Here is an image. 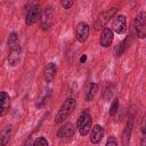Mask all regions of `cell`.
I'll use <instances>...</instances> for the list:
<instances>
[{
  "mask_svg": "<svg viewBox=\"0 0 146 146\" xmlns=\"http://www.w3.org/2000/svg\"><path fill=\"white\" fill-rule=\"evenodd\" d=\"M104 133H105L104 128L102 125H99V124H96L91 129V132H90V141L92 144H98L103 139Z\"/></svg>",
  "mask_w": 146,
  "mask_h": 146,
  "instance_id": "12",
  "label": "cell"
},
{
  "mask_svg": "<svg viewBox=\"0 0 146 146\" xmlns=\"http://www.w3.org/2000/svg\"><path fill=\"white\" fill-rule=\"evenodd\" d=\"M17 44H19V43H18V35H17L16 32H13V33H10L9 36H8V47H9V49H10V48H13V47H15V46H17Z\"/></svg>",
  "mask_w": 146,
  "mask_h": 146,
  "instance_id": "19",
  "label": "cell"
},
{
  "mask_svg": "<svg viewBox=\"0 0 146 146\" xmlns=\"http://www.w3.org/2000/svg\"><path fill=\"white\" fill-rule=\"evenodd\" d=\"M105 146H117V140H116V138H115L114 136H111V137L107 139Z\"/></svg>",
  "mask_w": 146,
  "mask_h": 146,
  "instance_id": "22",
  "label": "cell"
},
{
  "mask_svg": "<svg viewBox=\"0 0 146 146\" xmlns=\"http://www.w3.org/2000/svg\"><path fill=\"white\" fill-rule=\"evenodd\" d=\"M74 132H75V127H74V124L71 123V122H67V123L63 124V125L58 129V131H57V137L60 138V139H63V138H70V137H72V136L74 135Z\"/></svg>",
  "mask_w": 146,
  "mask_h": 146,
  "instance_id": "9",
  "label": "cell"
},
{
  "mask_svg": "<svg viewBox=\"0 0 146 146\" xmlns=\"http://www.w3.org/2000/svg\"><path fill=\"white\" fill-rule=\"evenodd\" d=\"M11 136V125H7L0 132V146H7Z\"/></svg>",
  "mask_w": 146,
  "mask_h": 146,
  "instance_id": "15",
  "label": "cell"
},
{
  "mask_svg": "<svg viewBox=\"0 0 146 146\" xmlns=\"http://www.w3.org/2000/svg\"><path fill=\"white\" fill-rule=\"evenodd\" d=\"M21 52H22V50H21V46L19 44H17V46H15V47L9 49V55H8L9 65L16 66L18 64V62L21 59Z\"/></svg>",
  "mask_w": 146,
  "mask_h": 146,
  "instance_id": "10",
  "label": "cell"
},
{
  "mask_svg": "<svg viewBox=\"0 0 146 146\" xmlns=\"http://www.w3.org/2000/svg\"><path fill=\"white\" fill-rule=\"evenodd\" d=\"M91 123H92V119H91L90 113L88 111L82 112L76 122V125H78V129H79V132L81 136H87L90 132Z\"/></svg>",
  "mask_w": 146,
  "mask_h": 146,
  "instance_id": "2",
  "label": "cell"
},
{
  "mask_svg": "<svg viewBox=\"0 0 146 146\" xmlns=\"http://www.w3.org/2000/svg\"><path fill=\"white\" fill-rule=\"evenodd\" d=\"M86 60H87V55H82L80 57V62L81 63H86Z\"/></svg>",
  "mask_w": 146,
  "mask_h": 146,
  "instance_id": "24",
  "label": "cell"
},
{
  "mask_svg": "<svg viewBox=\"0 0 146 146\" xmlns=\"http://www.w3.org/2000/svg\"><path fill=\"white\" fill-rule=\"evenodd\" d=\"M116 13V8H111L104 13L100 14V16L98 17L97 22H96V30H100V29H104V26L106 25V23L110 21V18Z\"/></svg>",
  "mask_w": 146,
  "mask_h": 146,
  "instance_id": "8",
  "label": "cell"
},
{
  "mask_svg": "<svg viewBox=\"0 0 146 146\" xmlns=\"http://www.w3.org/2000/svg\"><path fill=\"white\" fill-rule=\"evenodd\" d=\"M75 99L74 98H67L63 105L60 106L56 117H55V123H62L64 122V120H66L68 117V115L73 112V110L75 108Z\"/></svg>",
  "mask_w": 146,
  "mask_h": 146,
  "instance_id": "1",
  "label": "cell"
},
{
  "mask_svg": "<svg viewBox=\"0 0 146 146\" xmlns=\"http://www.w3.org/2000/svg\"><path fill=\"white\" fill-rule=\"evenodd\" d=\"M113 39H114V32L111 30V27H104L99 36V44L104 48H107L112 44Z\"/></svg>",
  "mask_w": 146,
  "mask_h": 146,
  "instance_id": "6",
  "label": "cell"
},
{
  "mask_svg": "<svg viewBox=\"0 0 146 146\" xmlns=\"http://www.w3.org/2000/svg\"><path fill=\"white\" fill-rule=\"evenodd\" d=\"M113 32L117 34H123L127 31V18L124 15H115L113 23H112V29Z\"/></svg>",
  "mask_w": 146,
  "mask_h": 146,
  "instance_id": "5",
  "label": "cell"
},
{
  "mask_svg": "<svg viewBox=\"0 0 146 146\" xmlns=\"http://www.w3.org/2000/svg\"><path fill=\"white\" fill-rule=\"evenodd\" d=\"M117 110H119V99L115 98V99L112 102V105H111V107H110V111H108L110 115H114V114L117 112Z\"/></svg>",
  "mask_w": 146,
  "mask_h": 146,
  "instance_id": "20",
  "label": "cell"
},
{
  "mask_svg": "<svg viewBox=\"0 0 146 146\" xmlns=\"http://www.w3.org/2000/svg\"><path fill=\"white\" fill-rule=\"evenodd\" d=\"M146 14L144 10L139 11L135 19V30L136 34L139 39H144L146 36Z\"/></svg>",
  "mask_w": 146,
  "mask_h": 146,
  "instance_id": "3",
  "label": "cell"
},
{
  "mask_svg": "<svg viewBox=\"0 0 146 146\" xmlns=\"http://www.w3.org/2000/svg\"><path fill=\"white\" fill-rule=\"evenodd\" d=\"M75 36H76V40L82 43L84 42L88 36H89V25L86 23V22H80L76 26V32H75Z\"/></svg>",
  "mask_w": 146,
  "mask_h": 146,
  "instance_id": "7",
  "label": "cell"
},
{
  "mask_svg": "<svg viewBox=\"0 0 146 146\" xmlns=\"http://www.w3.org/2000/svg\"><path fill=\"white\" fill-rule=\"evenodd\" d=\"M52 18H54V10L51 7H47L43 11V16L40 19L41 21V27L43 30H48L52 23Z\"/></svg>",
  "mask_w": 146,
  "mask_h": 146,
  "instance_id": "11",
  "label": "cell"
},
{
  "mask_svg": "<svg viewBox=\"0 0 146 146\" xmlns=\"http://www.w3.org/2000/svg\"><path fill=\"white\" fill-rule=\"evenodd\" d=\"M10 106V97L6 91H0V116L7 114Z\"/></svg>",
  "mask_w": 146,
  "mask_h": 146,
  "instance_id": "13",
  "label": "cell"
},
{
  "mask_svg": "<svg viewBox=\"0 0 146 146\" xmlns=\"http://www.w3.org/2000/svg\"><path fill=\"white\" fill-rule=\"evenodd\" d=\"M60 5L64 7V9H70L73 6V1H71V0H63L60 2Z\"/></svg>",
  "mask_w": 146,
  "mask_h": 146,
  "instance_id": "23",
  "label": "cell"
},
{
  "mask_svg": "<svg viewBox=\"0 0 146 146\" xmlns=\"http://www.w3.org/2000/svg\"><path fill=\"white\" fill-rule=\"evenodd\" d=\"M131 130H132V117L129 119V121L127 122L125 129L123 130V135H122V143H123V146H128V145H129V139H130Z\"/></svg>",
  "mask_w": 146,
  "mask_h": 146,
  "instance_id": "16",
  "label": "cell"
},
{
  "mask_svg": "<svg viewBox=\"0 0 146 146\" xmlns=\"http://www.w3.org/2000/svg\"><path fill=\"white\" fill-rule=\"evenodd\" d=\"M41 7L38 6V5H34L32 6L27 13H26V16H25V24L27 26H31L33 24H35L36 22H39L41 19Z\"/></svg>",
  "mask_w": 146,
  "mask_h": 146,
  "instance_id": "4",
  "label": "cell"
},
{
  "mask_svg": "<svg viewBox=\"0 0 146 146\" xmlns=\"http://www.w3.org/2000/svg\"><path fill=\"white\" fill-rule=\"evenodd\" d=\"M97 90H98V84L95 83V82H91V83L89 84L87 91H86V96H84L86 100H87V102H91V100L94 99V97H95Z\"/></svg>",
  "mask_w": 146,
  "mask_h": 146,
  "instance_id": "17",
  "label": "cell"
},
{
  "mask_svg": "<svg viewBox=\"0 0 146 146\" xmlns=\"http://www.w3.org/2000/svg\"><path fill=\"white\" fill-rule=\"evenodd\" d=\"M32 146H48V140L46 139V137H38Z\"/></svg>",
  "mask_w": 146,
  "mask_h": 146,
  "instance_id": "21",
  "label": "cell"
},
{
  "mask_svg": "<svg viewBox=\"0 0 146 146\" xmlns=\"http://www.w3.org/2000/svg\"><path fill=\"white\" fill-rule=\"evenodd\" d=\"M57 74V66L55 63H48L44 68V80L46 82H51Z\"/></svg>",
  "mask_w": 146,
  "mask_h": 146,
  "instance_id": "14",
  "label": "cell"
},
{
  "mask_svg": "<svg viewBox=\"0 0 146 146\" xmlns=\"http://www.w3.org/2000/svg\"><path fill=\"white\" fill-rule=\"evenodd\" d=\"M127 41H128V39H124V40L121 41L117 46H115V48H114V54H115L116 56H121V55L124 52V50L127 49Z\"/></svg>",
  "mask_w": 146,
  "mask_h": 146,
  "instance_id": "18",
  "label": "cell"
}]
</instances>
